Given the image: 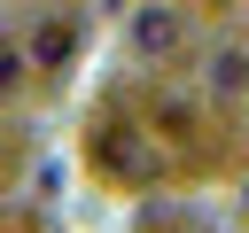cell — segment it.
<instances>
[{
  "label": "cell",
  "instance_id": "cell-3",
  "mask_svg": "<svg viewBox=\"0 0 249 233\" xmlns=\"http://www.w3.org/2000/svg\"><path fill=\"white\" fill-rule=\"evenodd\" d=\"M241 210H249V179H241Z\"/></svg>",
  "mask_w": 249,
  "mask_h": 233
},
{
  "label": "cell",
  "instance_id": "cell-1",
  "mask_svg": "<svg viewBox=\"0 0 249 233\" xmlns=\"http://www.w3.org/2000/svg\"><path fill=\"white\" fill-rule=\"evenodd\" d=\"M124 47H132V62H140V70H163V62H179V54H187V16H179L171 0H140V8H132V23H124Z\"/></svg>",
  "mask_w": 249,
  "mask_h": 233
},
{
  "label": "cell",
  "instance_id": "cell-2",
  "mask_svg": "<svg viewBox=\"0 0 249 233\" xmlns=\"http://www.w3.org/2000/svg\"><path fill=\"white\" fill-rule=\"evenodd\" d=\"M202 93L210 101H249V39H218L202 54Z\"/></svg>",
  "mask_w": 249,
  "mask_h": 233
}]
</instances>
